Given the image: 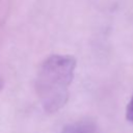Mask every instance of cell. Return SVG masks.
I'll return each instance as SVG.
<instances>
[{"label": "cell", "instance_id": "obj_2", "mask_svg": "<svg viewBox=\"0 0 133 133\" xmlns=\"http://www.w3.org/2000/svg\"><path fill=\"white\" fill-rule=\"evenodd\" d=\"M96 126L90 122H78L66 126L62 133H96Z\"/></svg>", "mask_w": 133, "mask_h": 133}, {"label": "cell", "instance_id": "obj_1", "mask_svg": "<svg viewBox=\"0 0 133 133\" xmlns=\"http://www.w3.org/2000/svg\"><path fill=\"white\" fill-rule=\"evenodd\" d=\"M76 60L69 55H51L41 64L36 79L37 97L48 112L59 110L68 101Z\"/></svg>", "mask_w": 133, "mask_h": 133}, {"label": "cell", "instance_id": "obj_3", "mask_svg": "<svg viewBox=\"0 0 133 133\" xmlns=\"http://www.w3.org/2000/svg\"><path fill=\"white\" fill-rule=\"evenodd\" d=\"M126 118L133 124V95L127 105V109H126Z\"/></svg>", "mask_w": 133, "mask_h": 133}]
</instances>
